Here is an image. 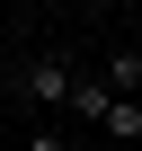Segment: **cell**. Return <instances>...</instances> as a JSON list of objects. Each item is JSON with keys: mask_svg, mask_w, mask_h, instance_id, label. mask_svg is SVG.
<instances>
[{"mask_svg": "<svg viewBox=\"0 0 142 151\" xmlns=\"http://www.w3.org/2000/svg\"><path fill=\"white\" fill-rule=\"evenodd\" d=\"M71 80H80V71H71L62 53H27V62H18V89H27V107H62V98H71Z\"/></svg>", "mask_w": 142, "mask_h": 151, "instance_id": "6da1fadb", "label": "cell"}, {"mask_svg": "<svg viewBox=\"0 0 142 151\" xmlns=\"http://www.w3.org/2000/svg\"><path fill=\"white\" fill-rule=\"evenodd\" d=\"M98 80L115 89V98H142V45H124V53H107V71Z\"/></svg>", "mask_w": 142, "mask_h": 151, "instance_id": "7a4b0ae2", "label": "cell"}, {"mask_svg": "<svg viewBox=\"0 0 142 151\" xmlns=\"http://www.w3.org/2000/svg\"><path fill=\"white\" fill-rule=\"evenodd\" d=\"M62 107H71V116H89V124H98V116L115 107V89H107V80H71V98H62Z\"/></svg>", "mask_w": 142, "mask_h": 151, "instance_id": "3957f363", "label": "cell"}, {"mask_svg": "<svg viewBox=\"0 0 142 151\" xmlns=\"http://www.w3.org/2000/svg\"><path fill=\"white\" fill-rule=\"evenodd\" d=\"M98 124H107V133H115V142H142V98H115V107H107V116H98Z\"/></svg>", "mask_w": 142, "mask_h": 151, "instance_id": "277c9868", "label": "cell"}, {"mask_svg": "<svg viewBox=\"0 0 142 151\" xmlns=\"http://www.w3.org/2000/svg\"><path fill=\"white\" fill-rule=\"evenodd\" d=\"M18 151H62V133H27V142H18Z\"/></svg>", "mask_w": 142, "mask_h": 151, "instance_id": "5b68a950", "label": "cell"}, {"mask_svg": "<svg viewBox=\"0 0 142 151\" xmlns=\"http://www.w3.org/2000/svg\"><path fill=\"white\" fill-rule=\"evenodd\" d=\"M0 151H18V142H9V133H0Z\"/></svg>", "mask_w": 142, "mask_h": 151, "instance_id": "8992f818", "label": "cell"}]
</instances>
